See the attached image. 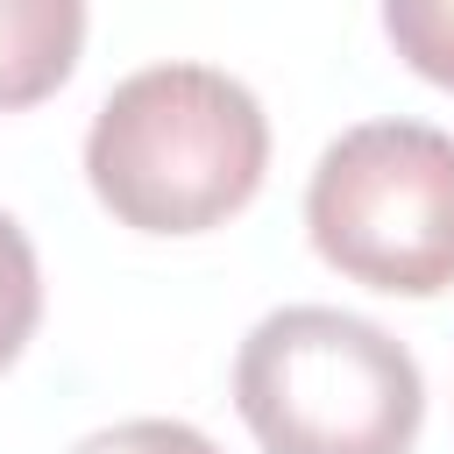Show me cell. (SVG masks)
<instances>
[{"label": "cell", "instance_id": "1", "mask_svg": "<svg viewBox=\"0 0 454 454\" xmlns=\"http://www.w3.org/2000/svg\"><path fill=\"white\" fill-rule=\"evenodd\" d=\"M270 170L255 92L213 64H149L121 78L85 135L99 206L135 234H206L234 220Z\"/></svg>", "mask_w": 454, "mask_h": 454}, {"label": "cell", "instance_id": "2", "mask_svg": "<svg viewBox=\"0 0 454 454\" xmlns=\"http://www.w3.org/2000/svg\"><path fill=\"white\" fill-rule=\"evenodd\" d=\"M234 404L262 454H411L426 383L404 340L340 305H284L234 355Z\"/></svg>", "mask_w": 454, "mask_h": 454}, {"label": "cell", "instance_id": "3", "mask_svg": "<svg viewBox=\"0 0 454 454\" xmlns=\"http://www.w3.org/2000/svg\"><path fill=\"white\" fill-rule=\"evenodd\" d=\"M305 227L348 284L440 298L454 284V135L426 121L348 128L305 184Z\"/></svg>", "mask_w": 454, "mask_h": 454}, {"label": "cell", "instance_id": "4", "mask_svg": "<svg viewBox=\"0 0 454 454\" xmlns=\"http://www.w3.org/2000/svg\"><path fill=\"white\" fill-rule=\"evenodd\" d=\"M85 50V0H0V114L50 99Z\"/></svg>", "mask_w": 454, "mask_h": 454}, {"label": "cell", "instance_id": "5", "mask_svg": "<svg viewBox=\"0 0 454 454\" xmlns=\"http://www.w3.org/2000/svg\"><path fill=\"white\" fill-rule=\"evenodd\" d=\"M43 319V270H35V241L21 234L14 213H0V369H14V355L28 348Z\"/></svg>", "mask_w": 454, "mask_h": 454}, {"label": "cell", "instance_id": "6", "mask_svg": "<svg viewBox=\"0 0 454 454\" xmlns=\"http://www.w3.org/2000/svg\"><path fill=\"white\" fill-rule=\"evenodd\" d=\"M383 28L419 78L454 92V0H383Z\"/></svg>", "mask_w": 454, "mask_h": 454}, {"label": "cell", "instance_id": "7", "mask_svg": "<svg viewBox=\"0 0 454 454\" xmlns=\"http://www.w3.org/2000/svg\"><path fill=\"white\" fill-rule=\"evenodd\" d=\"M71 454H220V447L184 419H121V426L85 433Z\"/></svg>", "mask_w": 454, "mask_h": 454}]
</instances>
